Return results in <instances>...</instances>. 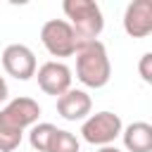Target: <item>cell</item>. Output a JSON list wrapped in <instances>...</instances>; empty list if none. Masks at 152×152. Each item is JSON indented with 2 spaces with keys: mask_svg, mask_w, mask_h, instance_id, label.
<instances>
[{
  "mask_svg": "<svg viewBox=\"0 0 152 152\" xmlns=\"http://www.w3.org/2000/svg\"><path fill=\"white\" fill-rule=\"evenodd\" d=\"M40 104L33 97H14L0 109V152H14L21 145L24 131L38 124Z\"/></svg>",
  "mask_w": 152,
  "mask_h": 152,
  "instance_id": "obj_1",
  "label": "cell"
},
{
  "mask_svg": "<svg viewBox=\"0 0 152 152\" xmlns=\"http://www.w3.org/2000/svg\"><path fill=\"white\" fill-rule=\"evenodd\" d=\"M40 43L52 57H71L78 50V38L66 19H50L40 26Z\"/></svg>",
  "mask_w": 152,
  "mask_h": 152,
  "instance_id": "obj_5",
  "label": "cell"
},
{
  "mask_svg": "<svg viewBox=\"0 0 152 152\" xmlns=\"http://www.w3.org/2000/svg\"><path fill=\"white\" fill-rule=\"evenodd\" d=\"M2 69L7 76L17 78V81H28L36 76V55L28 45L24 43H12L2 50Z\"/></svg>",
  "mask_w": 152,
  "mask_h": 152,
  "instance_id": "obj_6",
  "label": "cell"
},
{
  "mask_svg": "<svg viewBox=\"0 0 152 152\" xmlns=\"http://www.w3.org/2000/svg\"><path fill=\"white\" fill-rule=\"evenodd\" d=\"M76 78L86 88H104L112 78V64L109 55L102 40H88L78 43L76 50Z\"/></svg>",
  "mask_w": 152,
  "mask_h": 152,
  "instance_id": "obj_2",
  "label": "cell"
},
{
  "mask_svg": "<svg viewBox=\"0 0 152 152\" xmlns=\"http://www.w3.org/2000/svg\"><path fill=\"white\" fill-rule=\"evenodd\" d=\"M138 74L145 83H152V52H145L138 62Z\"/></svg>",
  "mask_w": 152,
  "mask_h": 152,
  "instance_id": "obj_13",
  "label": "cell"
},
{
  "mask_svg": "<svg viewBox=\"0 0 152 152\" xmlns=\"http://www.w3.org/2000/svg\"><path fill=\"white\" fill-rule=\"evenodd\" d=\"M124 31L131 38H147L152 33V0H133L126 5Z\"/></svg>",
  "mask_w": 152,
  "mask_h": 152,
  "instance_id": "obj_8",
  "label": "cell"
},
{
  "mask_svg": "<svg viewBox=\"0 0 152 152\" xmlns=\"http://www.w3.org/2000/svg\"><path fill=\"white\" fill-rule=\"evenodd\" d=\"M93 100L81 88H69L64 95L57 97V112L64 121H86L90 116Z\"/></svg>",
  "mask_w": 152,
  "mask_h": 152,
  "instance_id": "obj_9",
  "label": "cell"
},
{
  "mask_svg": "<svg viewBox=\"0 0 152 152\" xmlns=\"http://www.w3.org/2000/svg\"><path fill=\"white\" fill-rule=\"evenodd\" d=\"M124 147L128 152H152V126L147 121H133L121 131Z\"/></svg>",
  "mask_w": 152,
  "mask_h": 152,
  "instance_id": "obj_10",
  "label": "cell"
},
{
  "mask_svg": "<svg viewBox=\"0 0 152 152\" xmlns=\"http://www.w3.org/2000/svg\"><path fill=\"white\" fill-rule=\"evenodd\" d=\"M36 78H38L40 90L45 95H52V97H59L71 88V69L64 62H57V59L40 64L36 69Z\"/></svg>",
  "mask_w": 152,
  "mask_h": 152,
  "instance_id": "obj_7",
  "label": "cell"
},
{
  "mask_svg": "<svg viewBox=\"0 0 152 152\" xmlns=\"http://www.w3.org/2000/svg\"><path fill=\"white\" fill-rule=\"evenodd\" d=\"M62 10H64L66 21L74 28L78 43L97 40V36L104 28V17H102V10L97 2H93V0H64Z\"/></svg>",
  "mask_w": 152,
  "mask_h": 152,
  "instance_id": "obj_3",
  "label": "cell"
},
{
  "mask_svg": "<svg viewBox=\"0 0 152 152\" xmlns=\"http://www.w3.org/2000/svg\"><path fill=\"white\" fill-rule=\"evenodd\" d=\"M124 131V124H121V116L109 112V109H102L97 114H90L83 124H81V138L90 145H97V147H104V145H112Z\"/></svg>",
  "mask_w": 152,
  "mask_h": 152,
  "instance_id": "obj_4",
  "label": "cell"
},
{
  "mask_svg": "<svg viewBox=\"0 0 152 152\" xmlns=\"http://www.w3.org/2000/svg\"><path fill=\"white\" fill-rule=\"evenodd\" d=\"M7 95H10V88H7V81H5V76H0V104L7 100Z\"/></svg>",
  "mask_w": 152,
  "mask_h": 152,
  "instance_id": "obj_14",
  "label": "cell"
},
{
  "mask_svg": "<svg viewBox=\"0 0 152 152\" xmlns=\"http://www.w3.org/2000/svg\"><path fill=\"white\" fill-rule=\"evenodd\" d=\"M55 131H57L55 124H48V121L33 124L31 133H28V142H31L33 152H48V145H50V138H52Z\"/></svg>",
  "mask_w": 152,
  "mask_h": 152,
  "instance_id": "obj_11",
  "label": "cell"
},
{
  "mask_svg": "<svg viewBox=\"0 0 152 152\" xmlns=\"http://www.w3.org/2000/svg\"><path fill=\"white\" fill-rule=\"evenodd\" d=\"M48 152H81V142L74 133H69L64 128H57L50 138Z\"/></svg>",
  "mask_w": 152,
  "mask_h": 152,
  "instance_id": "obj_12",
  "label": "cell"
},
{
  "mask_svg": "<svg viewBox=\"0 0 152 152\" xmlns=\"http://www.w3.org/2000/svg\"><path fill=\"white\" fill-rule=\"evenodd\" d=\"M97 152H121L119 147H114V145H104V147H100Z\"/></svg>",
  "mask_w": 152,
  "mask_h": 152,
  "instance_id": "obj_15",
  "label": "cell"
}]
</instances>
